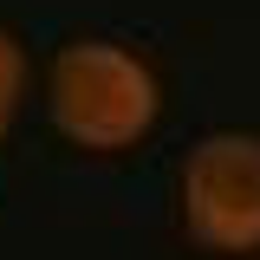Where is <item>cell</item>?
<instances>
[{
  "label": "cell",
  "mask_w": 260,
  "mask_h": 260,
  "mask_svg": "<svg viewBox=\"0 0 260 260\" xmlns=\"http://www.w3.org/2000/svg\"><path fill=\"white\" fill-rule=\"evenodd\" d=\"M46 111H52V130L65 143L111 156V150H130L150 137L162 91H156V72L130 46L72 39V46H59V59L46 72Z\"/></svg>",
  "instance_id": "cell-1"
},
{
  "label": "cell",
  "mask_w": 260,
  "mask_h": 260,
  "mask_svg": "<svg viewBox=\"0 0 260 260\" xmlns=\"http://www.w3.org/2000/svg\"><path fill=\"white\" fill-rule=\"evenodd\" d=\"M182 228L208 254H260V130H208L189 150Z\"/></svg>",
  "instance_id": "cell-2"
},
{
  "label": "cell",
  "mask_w": 260,
  "mask_h": 260,
  "mask_svg": "<svg viewBox=\"0 0 260 260\" xmlns=\"http://www.w3.org/2000/svg\"><path fill=\"white\" fill-rule=\"evenodd\" d=\"M20 85H26V59H20V46L0 32V137H7L13 111H20Z\"/></svg>",
  "instance_id": "cell-3"
}]
</instances>
